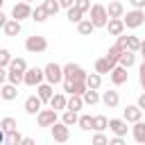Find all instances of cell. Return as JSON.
I'll return each mask as SVG.
<instances>
[{"instance_id": "cell-40", "label": "cell", "mask_w": 145, "mask_h": 145, "mask_svg": "<svg viewBox=\"0 0 145 145\" xmlns=\"http://www.w3.org/2000/svg\"><path fill=\"white\" fill-rule=\"evenodd\" d=\"M9 68H11V70H18V72H27V61H25L23 57H16Z\"/></svg>"}, {"instance_id": "cell-18", "label": "cell", "mask_w": 145, "mask_h": 145, "mask_svg": "<svg viewBox=\"0 0 145 145\" xmlns=\"http://www.w3.org/2000/svg\"><path fill=\"white\" fill-rule=\"evenodd\" d=\"M36 95H39L43 102H48V104H50V100L54 97V86H52L50 82H43V84H39V86H36Z\"/></svg>"}, {"instance_id": "cell-13", "label": "cell", "mask_w": 145, "mask_h": 145, "mask_svg": "<svg viewBox=\"0 0 145 145\" xmlns=\"http://www.w3.org/2000/svg\"><path fill=\"white\" fill-rule=\"evenodd\" d=\"M122 118L127 120V122H138V120H143V109L138 106V104H127L125 109H122Z\"/></svg>"}, {"instance_id": "cell-49", "label": "cell", "mask_w": 145, "mask_h": 145, "mask_svg": "<svg viewBox=\"0 0 145 145\" xmlns=\"http://www.w3.org/2000/svg\"><path fill=\"white\" fill-rule=\"evenodd\" d=\"M7 20H9V18H7V14H2V11H0V27H2Z\"/></svg>"}, {"instance_id": "cell-55", "label": "cell", "mask_w": 145, "mask_h": 145, "mask_svg": "<svg viewBox=\"0 0 145 145\" xmlns=\"http://www.w3.org/2000/svg\"><path fill=\"white\" fill-rule=\"evenodd\" d=\"M25 2H29V5H32V2H34V0H25Z\"/></svg>"}, {"instance_id": "cell-22", "label": "cell", "mask_w": 145, "mask_h": 145, "mask_svg": "<svg viewBox=\"0 0 145 145\" xmlns=\"http://www.w3.org/2000/svg\"><path fill=\"white\" fill-rule=\"evenodd\" d=\"M50 106L57 109V111H66V109H68V97H66V93H54V97L50 100Z\"/></svg>"}, {"instance_id": "cell-21", "label": "cell", "mask_w": 145, "mask_h": 145, "mask_svg": "<svg viewBox=\"0 0 145 145\" xmlns=\"http://www.w3.org/2000/svg\"><path fill=\"white\" fill-rule=\"evenodd\" d=\"M106 11H109V18H122L127 11H125V5L120 0H111L106 5Z\"/></svg>"}, {"instance_id": "cell-26", "label": "cell", "mask_w": 145, "mask_h": 145, "mask_svg": "<svg viewBox=\"0 0 145 145\" xmlns=\"http://www.w3.org/2000/svg\"><path fill=\"white\" fill-rule=\"evenodd\" d=\"M77 32H79L82 36H91V34L95 32V25L91 23V18H84L82 23H77Z\"/></svg>"}, {"instance_id": "cell-30", "label": "cell", "mask_w": 145, "mask_h": 145, "mask_svg": "<svg viewBox=\"0 0 145 145\" xmlns=\"http://www.w3.org/2000/svg\"><path fill=\"white\" fill-rule=\"evenodd\" d=\"M109 129V118L106 116H93V131H106Z\"/></svg>"}, {"instance_id": "cell-39", "label": "cell", "mask_w": 145, "mask_h": 145, "mask_svg": "<svg viewBox=\"0 0 145 145\" xmlns=\"http://www.w3.org/2000/svg\"><path fill=\"white\" fill-rule=\"evenodd\" d=\"M109 136L104 134V131H95L93 134V138H91V145H109Z\"/></svg>"}, {"instance_id": "cell-19", "label": "cell", "mask_w": 145, "mask_h": 145, "mask_svg": "<svg viewBox=\"0 0 145 145\" xmlns=\"http://www.w3.org/2000/svg\"><path fill=\"white\" fill-rule=\"evenodd\" d=\"M116 66H118V63L109 61L106 57H100V59H95V72H100L102 77H104V75H109V72H111Z\"/></svg>"}, {"instance_id": "cell-33", "label": "cell", "mask_w": 145, "mask_h": 145, "mask_svg": "<svg viewBox=\"0 0 145 145\" xmlns=\"http://www.w3.org/2000/svg\"><path fill=\"white\" fill-rule=\"evenodd\" d=\"M86 84H88V88H93V91H97L100 86H102V75L100 72H88V77H86Z\"/></svg>"}, {"instance_id": "cell-45", "label": "cell", "mask_w": 145, "mask_h": 145, "mask_svg": "<svg viewBox=\"0 0 145 145\" xmlns=\"http://www.w3.org/2000/svg\"><path fill=\"white\" fill-rule=\"evenodd\" d=\"M109 145H127V140H125L122 136H113V138L109 140Z\"/></svg>"}, {"instance_id": "cell-11", "label": "cell", "mask_w": 145, "mask_h": 145, "mask_svg": "<svg viewBox=\"0 0 145 145\" xmlns=\"http://www.w3.org/2000/svg\"><path fill=\"white\" fill-rule=\"evenodd\" d=\"M131 127H129V122L125 120V118H111L109 120V131L113 134V136H127V131H129Z\"/></svg>"}, {"instance_id": "cell-35", "label": "cell", "mask_w": 145, "mask_h": 145, "mask_svg": "<svg viewBox=\"0 0 145 145\" xmlns=\"http://www.w3.org/2000/svg\"><path fill=\"white\" fill-rule=\"evenodd\" d=\"M100 100H102V95H100L97 91H93V88H88V91L84 93V102H86L88 106H93V104H97Z\"/></svg>"}, {"instance_id": "cell-32", "label": "cell", "mask_w": 145, "mask_h": 145, "mask_svg": "<svg viewBox=\"0 0 145 145\" xmlns=\"http://www.w3.org/2000/svg\"><path fill=\"white\" fill-rule=\"evenodd\" d=\"M82 16H84V11H82V9H79V7H70V9H68V11H66V18H68V20H70V23H75V25H77V23H82V20H84V18H82Z\"/></svg>"}, {"instance_id": "cell-34", "label": "cell", "mask_w": 145, "mask_h": 145, "mask_svg": "<svg viewBox=\"0 0 145 145\" xmlns=\"http://www.w3.org/2000/svg\"><path fill=\"white\" fill-rule=\"evenodd\" d=\"M136 63V52H131V50H125L122 52V57H120V66H125V68H131Z\"/></svg>"}, {"instance_id": "cell-1", "label": "cell", "mask_w": 145, "mask_h": 145, "mask_svg": "<svg viewBox=\"0 0 145 145\" xmlns=\"http://www.w3.org/2000/svg\"><path fill=\"white\" fill-rule=\"evenodd\" d=\"M91 23L95 25V29L97 27H106L109 25V11H106V7L104 5H100V2H95L93 7H91Z\"/></svg>"}, {"instance_id": "cell-23", "label": "cell", "mask_w": 145, "mask_h": 145, "mask_svg": "<svg viewBox=\"0 0 145 145\" xmlns=\"http://www.w3.org/2000/svg\"><path fill=\"white\" fill-rule=\"evenodd\" d=\"M23 138H25V136H23L18 129H14V131H9V134H2V143H5V145H20Z\"/></svg>"}, {"instance_id": "cell-14", "label": "cell", "mask_w": 145, "mask_h": 145, "mask_svg": "<svg viewBox=\"0 0 145 145\" xmlns=\"http://www.w3.org/2000/svg\"><path fill=\"white\" fill-rule=\"evenodd\" d=\"M23 106H25V113H27V116H39V111L43 109V100H41L39 95H29Z\"/></svg>"}, {"instance_id": "cell-41", "label": "cell", "mask_w": 145, "mask_h": 145, "mask_svg": "<svg viewBox=\"0 0 145 145\" xmlns=\"http://www.w3.org/2000/svg\"><path fill=\"white\" fill-rule=\"evenodd\" d=\"M43 5H45V9H48V14H50V16H57V14H59V9H61L59 0H43Z\"/></svg>"}, {"instance_id": "cell-8", "label": "cell", "mask_w": 145, "mask_h": 145, "mask_svg": "<svg viewBox=\"0 0 145 145\" xmlns=\"http://www.w3.org/2000/svg\"><path fill=\"white\" fill-rule=\"evenodd\" d=\"M59 111L57 109H41L39 111V116H36V122H39V127H52L54 122H59V116H57Z\"/></svg>"}, {"instance_id": "cell-17", "label": "cell", "mask_w": 145, "mask_h": 145, "mask_svg": "<svg viewBox=\"0 0 145 145\" xmlns=\"http://www.w3.org/2000/svg\"><path fill=\"white\" fill-rule=\"evenodd\" d=\"M23 32V25H20V20H16V18H9L5 25H2V34L5 36H18Z\"/></svg>"}, {"instance_id": "cell-10", "label": "cell", "mask_w": 145, "mask_h": 145, "mask_svg": "<svg viewBox=\"0 0 145 145\" xmlns=\"http://www.w3.org/2000/svg\"><path fill=\"white\" fill-rule=\"evenodd\" d=\"M109 79H111L113 86H122V84H127V79H129V68H125V66L118 63V66L109 72Z\"/></svg>"}, {"instance_id": "cell-5", "label": "cell", "mask_w": 145, "mask_h": 145, "mask_svg": "<svg viewBox=\"0 0 145 145\" xmlns=\"http://www.w3.org/2000/svg\"><path fill=\"white\" fill-rule=\"evenodd\" d=\"M122 20H125L127 29H138L145 23V9H131V11H127L122 16Z\"/></svg>"}, {"instance_id": "cell-56", "label": "cell", "mask_w": 145, "mask_h": 145, "mask_svg": "<svg viewBox=\"0 0 145 145\" xmlns=\"http://www.w3.org/2000/svg\"><path fill=\"white\" fill-rule=\"evenodd\" d=\"M140 145H145V143H140Z\"/></svg>"}, {"instance_id": "cell-24", "label": "cell", "mask_w": 145, "mask_h": 145, "mask_svg": "<svg viewBox=\"0 0 145 145\" xmlns=\"http://www.w3.org/2000/svg\"><path fill=\"white\" fill-rule=\"evenodd\" d=\"M131 136H134V140H136L138 145L145 143V122H143V120L134 122V127H131Z\"/></svg>"}, {"instance_id": "cell-36", "label": "cell", "mask_w": 145, "mask_h": 145, "mask_svg": "<svg viewBox=\"0 0 145 145\" xmlns=\"http://www.w3.org/2000/svg\"><path fill=\"white\" fill-rule=\"evenodd\" d=\"M77 125H79V129H84V131H91V129H93V116H91V113H82Z\"/></svg>"}, {"instance_id": "cell-28", "label": "cell", "mask_w": 145, "mask_h": 145, "mask_svg": "<svg viewBox=\"0 0 145 145\" xmlns=\"http://www.w3.org/2000/svg\"><path fill=\"white\" fill-rule=\"evenodd\" d=\"M61 122H63V125H68V127H72V125H77V122H79V113H77V111L66 109V111L61 113Z\"/></svg>"}, {"instance_id": "cell-15", "label": "cell", "mask_w": 145, "mask_h": 145, "mask_svg": "<svg viewBox=\"0 0 145 145\" xmlns=\"http://www.w3.org/2000/svg\"><path fill=\"white\" fill-rule=\"evenodd\" d=\"M125 29H127V25H125V20L122 18H109V25H106V32L111 34V36H122L125 34Z\"/></svg>"}, {"instance_id": "cell-53", "label": "cell", "mask_w": 145, "mask_h": 145, "mask_svg": "<svg viewBox=\"0 0 145 145\" xmlns=\"http://www.w3.org/2000/svg\"><path fill=\"white\" fill-rule=\"evenodd\" d=\"M140 57H143V61H145V52H140Z\"/></svg>"}, {"instance_id": "cell-9", "label": "cell", "mask_w": 145, "mask_h": 145, "mask_svg": "<svg viewBox=\"0 0 145 145\" xmlns=\"http://www.w3.org/2000/svg\"><path fill=\"white\" fill-rule=\"evenodd\" d=\"M50 134H52V140H54V143H68V138H70V127L59 120V122H54V125L50 127Z\"/></svg>"}, {"instance_id": "cell-44", "label": "cell", "mask_w": 145, "mask_h": 145, "mask_svg": "<svg viewBox=\"0 0 145 145\" xmlns=\"http://www.w3.org/2000/svg\"><path fill=\"white\" fill-rule=\"evenodd\" d=\"M134 9H145V0H127Z\"/></svg>"}, {"instance_id": "cell-43", "label": "cell", "mask_w": 145, "mask_h": 145, "mask_svg": "<svg viewBox=\"0 0 145 145\" xmlns=\"http://www.w3.org/2000/svg\"><path fill=\"white\" fill-rule=\"evenodd\" d=\"M116 45H118V48H122V50H127V36H125V34H122V36H118V39H116Z\"/></svg>"}, {"instance_id": "cell-52", "label": "cell", "mask_w": 145, "mask_h": 145, "mask_svg": "<svg viewBox=\"0 0 145 145\" xmlns=\"http://www.w3.org/2000/svg\"><path fill=\"white\" fill-rule=\"evenodd\" d=\"M140 52H145V41H143V43H140Z\"/></svg>"}, {"instance_id": "cell-20", "label": "cell", "mask_w": 145, "mask_h": 145, "mask_svg": "<svg viewBox=\"0 0 145 145\" xmlns=\"http://www.w3.org/2000/svg\"><path fill=\"white\" fill-rule=\"evenodd\" d=\"M102 102H104L106 109H116V106L120 104V95H118V91H113V88L104 91V93H102Z\"/></svg>"}, {"instance_id": "cell-25", "label": "cell", "mask_w": 145, "mask_h": 145, "mask_svg": "<svg viewBox=\"0 0 145 145\" xmlns=\"http://www.w3.org/2000/svg\"><path fill=\"white\" fill-rule=\"evenodd\" d=\"M48 18H50V14H48L45 5H36L34 11H32V20H34V23H45Z\"/></svg>"}, {"instance_id": "cell-51", "label": "cell", "mask_w": 145, "mask_h": 145, "mask_svg": "<svg viewBox=\"0 0 145 145\" xmlns=\"http://www.w3.org/2000/svg\"><path fill=\"white\" fill-rule=\"evenodd\" d=\"M138 82H140V88L145 91V77H138Z\"/></svg>"}, {"instance_id": "cell-27", "label": "cell", "mask_w": 145, "mask_h": 145, "mask_svg": "<svg viewBox=\"0 0 145 145\" xmlns=\"http://www.w3.org/2000/svg\"><path fill=\"white\" fill-rule=\"evenodd\" d=\"M84 104H86V102H84L82 95H68V109H70V111H77V113H79V111L84 109Z\"/></svg>"}, {"instance_id": "cell-37", "label": "cell", "mask_w": 145, "mask_h": 145, "mask_svg": "<svg viewBox=\"0 0 145 145\" xmlns=\"http://www.w3.org/2000/svg\"><path fill=\"white\" fill-rule=\"evenodd\" d=\"M140 39L138 36H134V34H127V50H131V52H140Z\"/></svg>"}, {"instance_id": "cell-38", "label": "cell", "mask_w": 145, "mask_h": 145, "mask_svg": "<svg viewBox=\"0 0 145 145\" xmlns=\"http://www.w3.org/2000/svg\"><path fill=\"white\" fill-rule=\"evenodd\" d=\"M11 61H14L11 52H9L7 48H2V50H0V68H9V66H11Z\"/></svg>"}, {"instance_id": "cell-4", "label": "cell", "mask_w": 145, "mask_h": 145, "mask_svg": "<svg viewBox=\"0 0 145 145\" xmlns=\"http://www.w3.org/2000/svg\"><path fill=\"white\" fill-rule=\"evenodd\" d=\"M86 77H88V72L79 66V63H66L63 66V79H68V82H86Z\"/></svg>"}, {"instance_id": "cell-2", "label": "cell", "mask_w": 145, "mask_h": 145, "mask_svg": "<svg viewBox=\"0 0 145 145\" xmlns=\"http://www.w3.org/2000/svg\"><path fill=\"white\" fill-rule=\"evenodd\" d=\"M25 50L29 54H41V52L48 50V39L41 36V34H32V36L25 39Z\"/></svg>"}, {"instance_id": "cell-6", "label": "cell", "mask_w": 145, "mask_h": 145, "mask_svg": "<svg viewBox=\"0 0 145 145\" xmlns=\"http://www.w3.org/2000/svg\"><path fill=\"white\" fill-rule=\"evenodd\" d=\"M43 82H45V70H43V68H39V66L27 68V72H25V86L36 88V86L43 84Z\"/></svg>"}, {"instance_id": "cell-3", "label": "cell", "mask_w": 145, "mask_h": 145, "mask_svg": "<svg viewBox=\"0 0 145 145\" xmlns=\"http://www.w3.org/2000/svg\"><path fill=\"white\" fill-rule=\"evenodd\" d=\"M43 70H45V82H50L52 86L63 84V66H59L57 61H50L43 66Z\"/></svg>"}, {"instance_id": "cell-54", "label": "cell", "mask_w": 145, "mask_h": 145, "mask_svg": "<svg viewBox=\"0 0 145 145\" xmlns=\"http://www.w3.org/2000/svg\"><path fill=\"white\" fill-rule=\"evenodd\" d=\"M54 145H66V143H54Z\"/></svg>"}, {"instance_id": "cell-42", "label": "cell", "mask_w": 145, "mask_h": 145, "mask_svg": "<svg viewBox=\"0 0 145 145\" xmlns=\"http://www.w3.org/2000/svg\"><path fill=\"white\" fill-rule=\"evenodd\" d=\"M75 7H79V9L86 14V11H91L93 5H91V0H75Z\"/></svg>"}, {"instance_id": "cell-12", "label": "cell", "mask_w": 145, "mask_h": 145, "mask_svg": "<svg viewBox=\"0 0 145 145\" xmlns=\"http://www.w3.org/2000/svg\"><path fill=\"white\" fill-rule=\"evenodd\" d=\"M63 93H68V95H82L84 97V93L88 91V84L86 82H68V79H63Z\"/></svg>"}, {"instance_id": "cell-31", "label": "cell", "mask_w": 145, "mask_h": 145, "mask_svg": "<svg viewBox=\"0 0 145 145\" xmlns=\"http://www.w3.org/2000/svg\"><path fill=\"white\" fill-rule=\"evenodd\" d=\"M16 127H18V122H16V118H11V116H5V118L0 120V129H2V134L14 131Z\"/></svg>"}, {"instance_id": "cell-29", "label": "cell", "mask_w": 145, "mask_h": 145, "mask_svg": "<svg viewBox=\"0 0 145 145\" xmlns=\"http://www.w3.org/2000/svg\"><path fill=\"white\" fill-rule=\"evenodd\" d=\"M122 52H125V50H122V48H118V45L113 43V45L106 50V54H104V57H106L109 61H113V63H120V57H122Z\"/></svg>"}, {"instance_id": "cell-47", "label": "cell", "mask_w": 145, "mask_h": 145, "mask_svg": "<svg viewBox=\"0 0 145 145\" xmlns=\"http://www.w3.org/2000/svg\"><path fill=\"white\" fill-rule=\"evenodd\" d=\"M136 104H138V106H140V109L145 111V91H143V93L138 95V100H136Z\"/></svg>"}, {"instance_id": "cell-50", "label": "cell", "mask_w": 145, "mask_h": 145, "mask_svg": "<svg viewBox=\"0 0 145 145\" xmlns=\"http://www.w3.org/2000/svg\"><path fill=\"white\" fill-rule=\"evenodd\" d=\"M138 77H145V61H143L140 68H138Z\"/></svg>"}, {"instance_id": "cell-7", "label": "cell", "mask_w": 145, "mask_h": 145, "mask_svg": "<svg viewBox=\"0 0 145 145\" xmlns=\"http://www.w3.org/2000/svg\"><path fill=\"white\" fill-rule=\"evenodd\" d=\"M32 11H34V7L29 5V2H25V0H20V2H16L14 7H11V18H16V20H25V18H32Z\"/></svg>"}, {"instance_id": "cell-46", "label": "cell", "mask_w": 145, "mask_h": 145, "mask_svg": "<svg viewBox=\"0 0 145 145\" xmlns=\"http://www.w3.org/2000/svg\"><path fill=\"white\" fill-rule=\"evenodd\" d=\"M59 5H61V9H70V7H75V0H59Z\"/></svg>"}, {"instance_id": "cell-48", "label": "cell", "mask_w": 145, "mask_h": 145, "mask_svg": "<svg viewBox=\"0 0 145 145\" xmlns=\"http://www.w3.org/2000/svg\"><path fill=\"white\" fill-rule=\"evenodd\" d=\"M20 145H36V143H34V138H29V136H25V138H23V143H20Z\"/></svg>"}, {"instance_id": "cell-16", "label": "cell", "mask_w": 145, "mask_h": 145, "mask_svg": "<svg viewBox=\"0 0 145 145\" xmlns=\"http://www.w3.org/2000/svg\"><path fill=\"white\" fill-rule=\"evenodd\" d=\"M0 97H2L5 102L16 100V97H18V86H16V84H11V82H5V84L0 86Z\"/></svg>"}]
</instances>
